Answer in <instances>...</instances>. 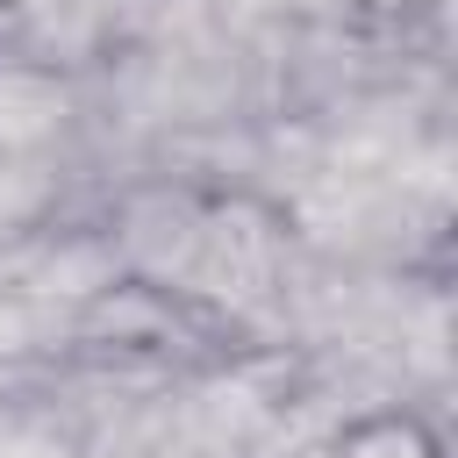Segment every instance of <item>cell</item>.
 <instances>
[{
  "instance_id": "obj_1",
  "label": "cell",
  "mask_w": 458,
  "mask_h": 458,
  "mask_svg": "<svg viewBox=\"0 0 458 458\" xmlns=\"http://www.w3.org/2000/svg\"><path fill=\"white\" fill-rule=\"evenodd\" d=\"M322 458H444V437L422 408H365L329 437Z\"/></svg>"
}]
</instances>
